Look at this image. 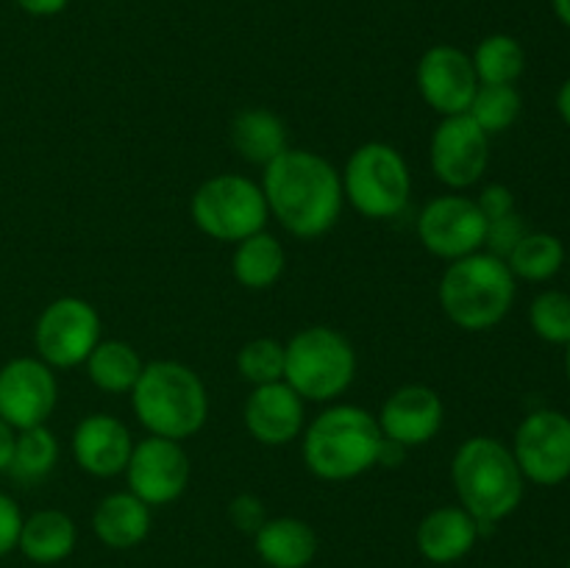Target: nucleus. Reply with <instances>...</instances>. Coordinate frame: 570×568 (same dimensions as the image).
<instances>
[{"mask_svg": "<svg viewBox=\"0 0 570 568\" xmlns=\"http://www.w3.org/2000/svg\"><path fill=\"white\" fill-rule=\"evenodd\" d=\"M92 529L109 549H134L150 532V507L131 490L109 493L95 507Z\"/></svg>", "mask_w": 570, "mask_h": 568, "instance_id": "412c9836", "label": "nucleus"}, {"mask_svg": "<svg viewBox=\"0 0 570 568\" xmlns=\"http://www.w3.org/2000/svg\"><path fill=\"white\" fill-rule=\"evenodd\" d=\"M343 195L362 217L390 221L406 209L412 195L410 165L387 143H365L345 161Z\"/></svg>", "mask_w": 570, "mask_h": 568, "instance_id": "0eeeda50", "label": "nucleus"}, {"mask_svg": "<svg viewBox=\"0 0 570 568\" xmlns=\"http://www.w3.org/2000/svg\"><path fill=\"white\" fill-rule=\"evenodd\" d=\"M557 111H560L562 120L570 126V78L566 84L560 87V92H557Z\"/></svg>", "mask_w": 570, "mask_h": 568, "instance_id": "4c0bfd02", "label": "nucleus"}, {"mask_svg": "<svg viewBox=\"0 0 570 568\" xmlns=\"http://www.w3.org/2000/svg\"><path fill=\"white\" fill-rule=\"evenodd\" d=\"M529 323L534 334L551 345L570 343V293L543 290L529 306Z\"/></svg>", "mask_w": 570, "mask_h": 568, "instance_id": "c756f323", "label": "nucleus"}, {"mask_svg": "<svg viewBox=\"0 0 570 568\" xmlns=\"http://www.w3.org/2000/svg\"><path fill=\"white\" fill-rule=\"evenodd\" d=\"M518 278L510 265L488 251L454 259L440 278V306L454 326L465 332H488L510 315Z\"/></svg>", "mask_w": 570, "mask_h": 568, "instance_id": "39448f33", "label": "nucleus"}, {"mask_svg": "<svg viewBox=\"0 0 570 568\" xmlns=\"http://www.w3.org/2000/svg\"><path fill=\"white\" fill-rule=\"evenodd\" d=\"M228 516H232L234 527L243 529V532L254 535L262 523L267 521L265 518V505L262 499H256L254 493H243L228 505Z\"/></svg>", "mask_w": 570, "mask_h": 568, "instance_id": "f704fd0d", "label": "nucleus"}, {"mask_svg": "<svg viewBox=\"0 0 570 568\" xmlns=\"http://www.w3.org/2000/svg\"><path fill=\"white\" fill-rule=\"evenodd\" d=\"M22 529V512L17 507V501L9 493L0 490V557L11 555L17 549V540H20Z\"/></svg>", "mask_w": 570, "mask_h": 568, "instance_id": "72a5a7b5", "label": "nucleus"}, {"mask_svg": "<svg viewBox=\"0 0 570 568\" xmlns=\"http://www.w3.org/2000/svg\"><path fill=\"white\" fill-rule=\"evenodd\" d=\"M83 365H87L95 388L104 393H131L145 362L139 360L134 345L122 343V340H100Z\"/></svg>", "mask_w": 570, "mask_h": 568, "instance_id": "393cba45", "label": "nucleus"}, {"mask_svg": "<svg viewBox=\"0 0 570 568\" xmlns=\"http://www.w3.org/2000/svg\"><path fill=\"white\" fill-rule=\"evenodd\" d=\"M443 401L426 384H404L387 395L379 412V429L387 440L412 449L423 445L443 427Z\"/></svg>", "mask_w": 570, "mask_h": 568, "instance_id": "dca6fc26", "label": "nucleus"}, {"mask_svg": "<svg viewBox=\"0 0 570 568\" xmlns=\"http://www.w3.org/2000/svg\"><path fill=\"white\" fill-rule=\"evenodd\" d=\"M488 221L476 200L465 195H438L417 215V237L440 259H462L484 248Z\"/></svg>", "mask_w": 570, "mask_h": 568, "instance_id": "9b49d317", "label": "nucleus"}, {"mask_svg": "<svg viewBox=\"0 0 570 568\" xmlns=\"http://www.w3.org/2000/svg\"><path fill=\"white\" fill-rule=\"evenodd\" d=\"M76 523L61 510H37L22 518L17 549L37 566H56L76 549Z\"/></svg>", "mask_w": 570, "mask_h": 568, "instance_id": "4be33fe9", "label": "nucleus"}, {"mask_svg": "<svg viewBox=\"0 0 570 568\" xmlns=\"http://www.w3.org/2000/svg\"><path fill=\"white\" fill-rule=\"evenodd\" d=\"M232 145L250 165H271L287 145V126L267 109H245L232 120Z\"/></svg>", "mask_w": 570, "mask_h": 568, "instance_id": "5701e85b", "label": "nucleus"}, {"mask_svg": "<svg viewBox=\"0 0 570 568\" xmlns=\"http://www.w3.org/2000/svg\"><path fill=\"white\" fill-rule=\"evenodd\" d=\"M254 549L271 568H306L317 555V535L301 518H267L254 532Z\"/></svg>", "mask_w": 570, "mask_h": 568, "instance_id": "aec40b11", "label": "nucleus"}, {"mask_svg": "<svg viewBox=\"0 0 570 568\" xmlns=\"http://www.w3.org/2000/svg\"><path fill=\"white\" fill-rule=\"evenodd\" d=\"M59 462V440L48 427H31L14 432V449L6 473L22 484H33L48 477Z\"/></svg>", "mask_w": 570, "mask_h": 568, "instance_id": "a878e982", "label": "nucleus"}, {"mask_svg": "<svg viewBox=\"0 0 570 568\" xmlns=\"http://www.w3.org/2000/svg\"><path fill=\"white\" fill-rule=\"evenodd\" d=\"M14 3L31 17H56L70 6V0H14Z\"/></svg>", "mask_w": 570, "mask_h": 568, "instance_id": "c9c22d12", "label": "nucleus"}, {"mask_svg": "<svg viewBox=\"0 0 570 568\" xmlns=\"http://www.w3.org/2000/svg\"><path fill=\"white\" fill-rule=\"evenodd\" d=\"M521 106L523 100L515 84H479L468 115L488 137H493L512 128V123L521 117Z\"/></svg>", "mask_w": 570, "mask_h": 568, "instance_id": "c85d7f7f", "label": "nucleus"}, {"mask_svg": "<svg viewBox=\"0 0 570 568\" xmlns=\"http://www.w3.org/2000/svg\"><path fill=\"white\" fill-rule=\"evenodd\" d=\"M512 454L527 482L562 484L570 479V418L560 410L529 412L515 429Z\"/></svg>", "mask_w": 570, "mask_h": 568, "instance_id": "9d476101", "label": "nucleus"}, {"mask_svg": "<svg viewBox=\"0 0 570 568\" xmlns=\"http://www.w3.org/2000/svg\"><path fill=\"white\" fill-rule=\"evenodd\" d=\"M245 429L262 445H287L304 432V399L287 382L256 384L245 401Z\"/></svg>", "mask_w": 570, "mask_h": 568, "instance_id": "f3484780", "label": "nucleus"}, {"mask_svg": "<svg viewBox=\"0 0 570 568\" xmlns=\"http://www.w3.org/2000/svg\"><path fill=\"white\" fill-rule=\"evenodd\" d=\"M479 84H515L527 70V50L510 33H490L471 53Z\"/></svg>", "mask_w": 570, "mask_h": 568, "instance_id": "cd10ccee", "label": "nucleus"}, {"mask_svg": "<svg viewBox=\"0 0 570 568\" xmlns=\"http://www.w3.org/2000/svg\"><path fill=\"white\" fill-rule=\"evenodd\" d=\"M11 449H14V429L0 418V473H6V468H9Z\"/></svg>", "mask_w": 570, "mask_h": 568, "instance_id": "e433bc0d", "label": "nucleus"}, {"mask_svg": "<svg viewBox=\"0 0 570 568\" xmlns=\"http://www.w3.org/2000/svg\"><path fill=\"white\" fill-rule=\"evenodd\" d=\"M429 161L438 182L451 189H468L488 170L490 137L471 120V115L443 117L432 134Z\"/></svg>", "mask_w": 570, "mask_h": 568, "instance_id": "4468645a", "label": "nucleus"}, {"mask_svg": "<svg viewBox=\"0 0 570 568\" xmlns=\"http://www.w3.org/2000/svg\"><path fill=\"white\" fill-rule=\"evenodd\" d=\"M417 89L438 115H468L479 89L471 53L454 45H434L417 61Z\"/></svg>", "mask_w": 570, "mask_h": 568, "instance_id": "2eb2a0df", "label": "nucleus"}, {"mask_svg": "<svg viewBox=\"0 0 570 568\" xmlns=\"http://www.w3.org/2000/svg\"><path fill=\"white\" fill-rule=\"evenodd\" d=\"M59 382L39 356H14L0 368V418L14 432L42 427L56 410Z\"/></svg>", "mask_w": 570, "mask_h": 568, "instance_id": "ddd939ff", "label": "nucleus"}, {"mask_svg": "<svg viewBox=\"0 0 570 568\" xmlns=\"http://www.w3.org/2000/svg\"><path fill=\"white\" fill-rule=\"evenodd\" d=\"M134 451V438L126 423L106 412H95L78 421L72 432V457L78 468L92 477H117L126 471Z\"/></svg>", "mask_w": 570, "mask_h": 568, "instance_id": "a211bd4d", "label": "nucleus"}, {"mask_svg": "<svg viewBox=\"0 0 570 568\" xmlns=\"http://www.w3.org/2000/svg\"><path fill=\"white\" fill-rule=\"evenodd\" d=\"M551 9H554L557 20L566 28H570V0H551Z\"/></svg>", "mask_w": 570, "mask_h": 568, "instance_id": "58836bf2", "label": "nucleus"}, {"mask_svg": "<svg viewBox=\"0 0 570 568\" xmlns=\"http://www.w3.org/2000/svg\"><path fill=\"white\" fill-rule=\"evenodd\" d=\"M356 376V351L343 332L309 326L284 345V382L304 401H334Z\"/></svg>", "mask_w": 570, "mask_h": 568, "instance_id": "423d86ee", "label": "nucleus"}, {"mask_svg": "<svg viewBox=\"0 0 570 568\" xmlns=\"http://www.w3.org/2000/svg\"><path fill=\"white\" fill-rule=\"evenodd\" d=\"M527 232L529 228L527 223H523V217L518 215V212H512V215L488 223L484 248H488V254L499 256V259L507 262V256H510L512 251H515V245L527 237Z\"/></svg>", "mask_w": 570, "mask_h": 568, "instance_id": "2f4dec72", "label": "nucleus"}, {"mask_svg": "<svg viewBox=\"0 0 570 568\" xmlns=\"http://www.w3.org/2000/svg\"><path fill=\"white\" fill-rule=\"evenodd\" d=\"M100 343V315L89 301L61 295L50 301L33 326L37 356L50 368H76Z\"/></svg>", "mask_w": 570, "mask_h": 568, "instance_id": "1a4fd4ad", "label": "nucleus"}, {"mask_svg": "<svg viewBox=\"0 0 570 568\" xmlns=\"http://www.w3.org/2000/svg\"><path fill=\"white\" fill-rule=\"evenodd\" d=\"M267 212L293 237L315 239L337 226L343 215V178L315 150L287 148L265 165L262 176Z\"/></svg>", "mask_w": 570, "mask_h": 568, "instance_id": "f257e3e1", "label": "nucleus"}, {"mask_svg": "<svg viewBox=\"0 0 570 568\" xmlns=\"http://www.w3.org/2000/svg\"><path fill=\"white\" fill-rule=\"evenodd\" d=\"M379 421L356 404H334L312 418L304 432V462L317 479L345 482L379 466Z\"/></svg>", "mask_w": 570, "mask_h": 568, "instance_id": "20e7f679", "label": "nucleus"}, {"mask_svg": "<svg viewBox=\"0 0 570 568\" xmlns=\"http://www.w3.org/2000/svg\"><path fill=\"white\" fill-rule=\"evenodd\" d=\"M512 276L523 282H549L566 265V245L557 234L527 232V237L507 256Z\"/></svg>", "mask_w": 570, "mask_h": 568, "instance_id": "bb28decb", "label": "nucleus"}, {"mask_svg": "<svg viewBox=\"0 0 570 568\" xmlns=\"http://www.w3.org/2000/svg\"><path fill=\"white\" fill-rule=\"evenodd\" d=\"M568 568H570V562H568Z\"/></svg>", "mask_w": 570, "mask_h": 568, "instance_id": "a19ab883", "label": "nucleus"}, {"mask_svg": "<svg viewBox=\"0 0 570 568\" xmlns=\"http://www.w3.org/2000/svg\"><path fill=\"white\" fill-rule=\"evenodd\" d=\"M566 376H568V384H570V343L566 345Z\"/></svg>", "mask_w": 570, "mask_h": 568, "instance_id": "ea45409f", "label": "nucleus"}, {"mask_svg": "<svg viewBox=\"0 0 570 568\" xmlns=\"http://www.w3.org/2000/svg\"><path fill=\"white\" fill-rule=\"evenodd\" d=\"M482 527L465 507H438L417 523V551L429 562L451 566L473 551Z\"/></svg>", "mask_w": 570, "mask_h": 568, "instance_id": "6ab92c4d", "label": "nucleus"}, {"mask_svg": "<svg viewBox=\"0 0 570 568\" xmlns=\"http://www.w3.org/2000/svg\"><path fill=\"white\" fill-rule=\"evenodd\" d=\"M476 206L482 209L484 221H499V217H507L512 215L515 209V195H512V189L507 187V184H488V187L479 193Z\"/></svg>", "mask_w": 570, "mask_h": 568, "instance_id": "473e14b6", "label": "nucleus"}, {"mask_svg": "<svg viewBox=\"0 0 570 568\" xmlns=\"http://www.w3.org/2000/svg\"><path fill=\"white\" fill-rule=\"evenodd\" d=\"M122 473L128 479V490L137 499H142L148 507H161L181 499L189 484L193 466H189L187 451L178 440L148 434L145 440L134 443Z\"/></svg>", "mask_w": 570, "mask_h": 568, "instance_id": "f8f14e48", "label": "nucleus"}, {"mask_svg": "<svg viewBox=\"0 0 570 568\" xmlns=\"http://www.w3.org/2000/svg\"><path fill=\"white\" fill-rule=\"evenodd\" d=\"M131 407L148 434L178 443L198 434L209 418V395L200 376L173 360H154L142 368L131 390Z\"/></svg>", "mask_w": 570, "mask_h": 568, "instance_id": "7ed1b4c3", "label": "nucleus"}, {"mask_svg": "<svg viewBox=\"0 0 570 568\" xmlns=\"http://www.w3.org/2000/svg\"><path fill=\"white\" fill-rule=\"evenodd\" d=\"M189 215L206 237L237 245L250 234L265 232L271 212L259 184L237 173H220L195 189Z\"/></svg>", "mask_w": 570, "mask_h": 568, "instance_id": "6e6552de", "label": "nucleus"}, {"mask_svg": "<svg viewBox=\"0 0 570 568\" xmlns=\"http://www.w3.org/2000/svg\"><path fill=\"white\" fill-rule=\"evenodd\" d=\"M284 267H287V254L271 232L250 234L234 248L232 273L248 290H271L284 276Z\"/></svg>", "mask_w": 570, "mask_h": 568, "instance_id": "b1692460", "label": "nucleus"}, {"mask_svg": "<svg viewBox=\"0 0 570 568\" xmlns=\"http://www.w3.org/2000/svg\"><path fill=\"white\" fill-rule=\"evenodd\" d=\"M451 482L460 496V507L476 518L482 532L510 518L521 507L527 490V479L510 445L488 434L468 438L456 449L451 460Z\"/></svg>", "mask_w": 570, "mask_h": 568, "instance_id": "f03ea898", "label": "nucleus"}, {"mask_svg": "<svg viewBox=\"0 0 570 568\" xmlns=\"http://www.w3.org/2000/svg\"><path fill=\"white\" fill-rule=\"evenodd\" d=\"M237 368L250 384H271L284 379V343L273 337H256L237 354Z\"/></svg>", "mask_w": 570, "mask_h": 568, "instance_id": "7c9ffc66", "label": "nucleus"}]
</instances>
